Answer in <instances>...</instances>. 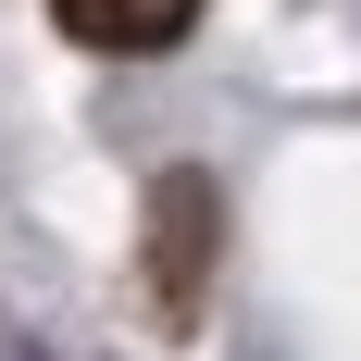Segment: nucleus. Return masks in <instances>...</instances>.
<instances>
[{"instance_id": "2", "label": "nucleus", "mask_w": 361, "mask_h": 361, "mask_svg": "<svg viewBox=\"0 0 361 361\" xmlns=\"http://www.w3.org/2000/svg\"><path fill=\"white\" fill-rule=\"evenodd\" d=\"M75 50H175L200 25V0H50Z\"/></svg>"}, {"instance_id": "1", "label": "nucleus", "mask_w": 361, "mask_h": 361, "mask_svg": "<svg viewBox=\"0 0 361 361\" xmlns=\"http://www.w3.org/2000/svg\"><path fill=\"white\" fill-rule=\"evenodd\" d=\"M200 287H212V187L162 175L149 187V312L162 324H200Z\"/></svg>"}]
</instances>
